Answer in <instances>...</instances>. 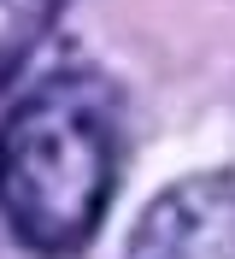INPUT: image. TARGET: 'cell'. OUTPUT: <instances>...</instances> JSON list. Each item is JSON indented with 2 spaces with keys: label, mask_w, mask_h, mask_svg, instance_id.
I'll use <instances>...</instances> for the list:
<instances>
[{
  "label": "cell",
  "mask_w": 235,
  "mask_h": 259,
  "mask_svg": "<svg viewBox=\"0 0 235 259\" xmlns=\"http://www.w3.org/2000/svg\"><path fill=\"white\" fill-rule=\"evenodd\" d=\"M118 183V112L100 77H53L0 124V212L24 247L77 253Z\"/></svg>",
  "instance_id": "obj_1"
},
{
  "label": "cell",
  "mask_w": 235,
  "mask_h": 259,
  "mask_svg": "<svg viewBox=\"0 0 235 259\" xmlns=\"http://www.w3.org/2000/svg\"><path fill=\"white\" fill-rule=\"evenodd\" d=\"M129 259H235V171L171 183L141 212Z\"/></svg>",
  "instance_id": "obj_2"
},
{
  "label": "cell",
  "mask_w": 235,
  "mask_h": 259,
  "mask_svg": "<svg viewBox=\"0 0 235 259\" xmlns=\"http://www.w3.org/2000/svg\"><path fill=\"white\" fill-rule=\"evenodd\" d=\"M65 0H0V89L18 65L30 59V48L53 30Z\"/></svg>",
  "instance_id": "obj_3"
}]
</instances>
